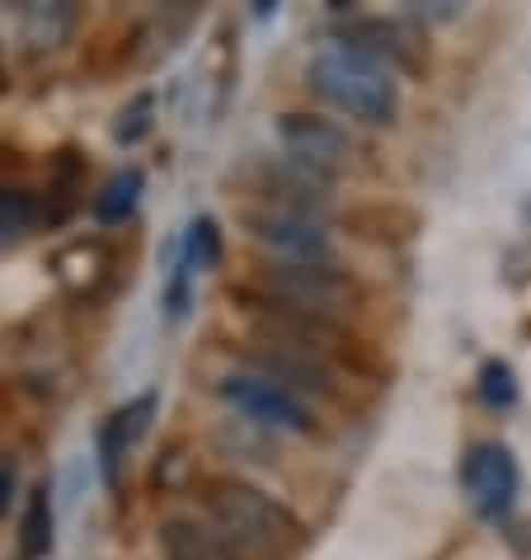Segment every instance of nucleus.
<instances>
[{
	"mask_svg": "<svg viewBox=\"0 0 531 560\" xmlns=\"http://www.w3.org/2000/svg\"><path fill=\"white\" fill-rule=\"evenodd\" d=\"M306 81L324 104H334L339 114H349L357 122L390 128V122L400 118L396 71L381 67V61H371V57H363V52H353V48H343V43L320 48L316 57H310Z\"/></svg>",
	"mask_w": 531,
	"mask_h": 560,
	"instance_id": "f257e3e1",
	"label": "nucleus"
},
{
	"mask_svg": "<svg viewBox=\"0 0 531 560\" xmlns=\"http://www.w3.org/2000/svg\"><path fill=\"white\" fill-rule=\"evenodd\" d=\"M202 504L222 533H231L240 547H255V551H269V556H283V551H296L302 547V523L287 504H278L269 490L249 486L240 476H216L202 486Z\"/></svg>",
	"mask_w": 531,
	"mask_h": 560,
	"instance_id": "f03ea898",
	"label": "nucleus"
},
{
	"mask_svg": "<svg viewBox=\"0 0 531 560\" xmlns=\"http://www.w3.org/2000/svg\"><path fill=\"white\" fill-rule=\"evenodd\" d=\"M259 298L292 311V316L339 325V316H349L357 306V288L349 273H339L334 264H263L259 269Z\"/></svg>",
	"mask_w": 531,
	"mask_h": 560,
	"instance_id": "7ed1b4c3",
	"label": "nucleus"
},
{
	"mask_svg": "<svg viewBox=\"0 0 531 560\" xmlns=\"http://www.w3.org/2000/svg\"><path fill=\"white\" fill-rule=\"evenodd\" d=\"M216 396H222L236 415L255 419V424H263V429H283V433H310L316 429L306 400L296 392H287L283 382L263 377V372H226V377L216 382Z\"/></svg>",
	"mask_w": 531,
	"mask_h": 560,
	"instance_id": "20e7f679",
	"label": "nucleus"
},
{
	"mask_svg": "<svg viewBox=\"0 0 531 560\" xmlns=\"http://www.w3.org/2000/svg\"><path fill=\"white\" fill-rule=\"evenodd\" d=\"M518 486H522V471H518L512 447L489 439V443H475L461 457V490L480 518H489V523L508 518L512 500H518Z\"/></svg>",
	"mask_w": 531,
	"mask_h": 560,
	"instance_id": "39448f33",
	"label": "nucleus"
},
{
	"mask_svg": "<svg viewBox=\"0 0 531 560\" xmlns=\"http://www.w3.org/2000/svg\"><path fill=\"white\" fill-rule=\"evenodd\" d=\"M245 226L259 245H269V250H278L292 264H334V236L306 212L263 208V212H249Z\"/></svg>",
	"mask_w": 531,
	"mask_h": 560,
	"instance_id": "423d86ee",
	"label": "nucleus"
},
{
	"mask_svg": "<svg viewBox=\"0 0 531 560\" xmlns=\"http://www.w3.org/2000/svg\"><path fill=\"white\" fill-rule=\"evenodd\" d=\"M278 142H283L287 161L316 170L320 179H334L353 155L349 132L330 118H316V114H283L278 118Z\"/></svg>",
	"mask_w": 531,
	"mask_h": 560,
	"instance_id": "0eeeda50",
	"label": "nucleus"
},
{
	"mask_svg": "<svg viewBox=\"0 0 531 560\" xmlns=\"http://www.w3.org/2000/svg\"><path fill=\"white\" fill-rule=\"evenodd\" d=\"M245 358L255 363V372L283 382L287 392H316V396H334V368L324 363L320 349L306 345H287V339H255V349H245Z\"/></svg>",
	"mask_w": 531,
	"mask_h": 560,
	"instance_id": "6e6552de",
	"label": "nucleus"
},
{
	"mask_svg": "<svg viewBox=\"0 0 531 560\" xmlns=\"http://www.w3.org/2000/svg\"><path fill=\"white\" fill-rule=\"evenodd\" d=\"M57 547V504H52V486L38 480L24 500L20 527H14V560H48Z\"/></svg>",
	"mask_w": 531,
	"mask_h": 560,
	"instance_id": "1a4fd4ad",
	"label": "nucleus"
},
{
	"mask_svg": "<svg viewBox=\"0 0 531 560\" xmlns=\"http://www.w3.org/2000/svg\"><path fill=\"white\" fill-rule=\"evenodd\" d=\"M161 551L165 560H236L212 527H202L193 518H169L161 527Z\"/></svg>",
	"mask_w": 531,
	"mask_h": 560,
	"instance_id": "9d476101",
	"label": "nucleus"
},
{
	"mask_svg": "<svg viewBox=\"0 0 531 560\" xmlns=\"http://www.w3.org/2000/svg\"><path fill=\"white\" fill-rule=\"evenodd\" d=\"M142 189H146L142 165H122L118 175H108V184L99 189V198H95V217H99L104 226L128 222V217L137 212V203H142Z\"/></svg>",
	"mask_w": 531,
	"mask_h": 560,
	"instance_id": "9b49d317",
	"label": "nucleus"
},
{
	"mask_svg": "<svg viewBox=\"0 0 531 560\" xmlns=\"http://www.w3.org/2000/svg\"><path fill=\"white\" fill-rule=\"evenodd\" d=\"M43 217H48V208L38 203V194L5 189V184H0V241H14V236H24V231H34Z\"/></svg>",
	"mask_w": 531,
	"mask_h": 560,
	"instance_id": "f8f14e48",
	"label": "nucleus"
},
{
	"mask_svg": "<svg viewBox=\"0 0 531 560\" xmlns=\"http://www.w3.org/2000/svg\"><path fill=\"white\" fill-rule=\"evenodd\" d=\"M179 259H189L193 269H216V259H222V226H216V217H193L189 231H184V255Z\"/></svg>",
	"mask_w": 531,
	"mask_h": 560,
	"instance_id": "ddd939ff",
	"label": "nucleus"
},
{
	"mask_svg": "<svg viewBox=\"0 0 531 560\" xmlns=\"http://www.w3.org/2000/svg\"><path fill=\"white\" fill-rule=\"evenodd\" d=\"M475 392H480L484 406L508 410L512 400H518V372H512L504 358H484V363H480V377H475Z\"/></svg>",
	"mask_w": 531,
	"mask_h": 560,
	"instance_id": "4468645a",
	"label": "nucleus"
},
{
	"mask_svg": "<svg viewBox=\"0 0 531 560\" xmlns=\"http://www.w3.org/2000/svg\"><path fill=\"white\" fill-rule=\"evenodd\" d=\"M151 122H155V95H151V90H142V95H137V100L118 114L114 142H118V147H137V142H142V137L151 132Z\"/></svg>",
	"mask_w": 531,
	"mask_h": 560,
	"instance_id": "2eb2a0df",
	"label": "nucleus"
},
{
	"mask_svg": "<svg viewBox=\"0 0 531 560\" xmlns=\"http://www.w3.org/2000/svg\"><path fill=\"white\" fill-rule=\"evenodd\" d=\"M193 264L189 259H179L175 264V273H169V288H165V316L169 320H179L184 311H189V298H193Z\"/></svg>",
	"mask_w": 531,
	"mask_h": 560,
	"instance_id": "dca6fc26",
	"label": "nucleus"
},
{
	"mask_svg": "<svg viewBox=\"0 0 531 560\" xmlns=\"http://www.w3.org/2000/svg\"><path fill=\"white\" fill-rule=\"evenodd\" d=\"M10 494H14V466L0 462V513L10 509Z\"/></svg>",
	"mask_w": 531,
	"mask_h": 560,
	"instance_id": "f3484780",
	"label": "nucleus"
}]
</instances>
